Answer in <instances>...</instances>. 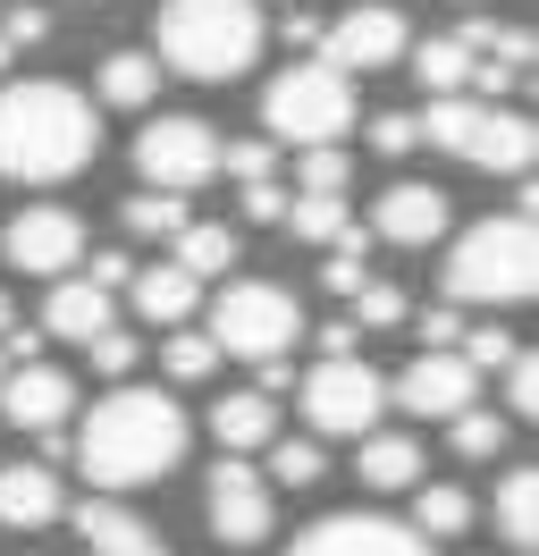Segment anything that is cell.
<instances>
[{
    "label": "cell",
    "mask_w": 539,
    "mask_h": 556,
    "mask_svg": "<svg viewBox=\"0 0 539 556\" xmlns=\"http://www.w3.org/2000/svg\"><path fill=\"white\" fill-rule=\"evenodd\" d=\"M168 262L186 278H220L236 270V228H220V219H186L177 237H168Z\"/></svg>",
    "instance_id": "cell-23"
},
{
    "label": "cell",
    "mask_w": 539,
    "mask_h": 556,
    "mask_svg": "<svg viewBox=\"0 0 539 556\" xmlns=\"http://www.w3.org/2000/svg\"><path fill=\"white\" fill-rule=\"evenodd\" d=\"M262 481L312 489V481H321V439H287V430H278V439H270V472H262Z\"/></svg>",
    "instance_id": "cell-32"
},
{
    "label": "cell",
    "mask_w": 539,
    "mask_h": 556,
    "mask_svg": "<svg viewBox=\"0 0 539 556\" xmlns=\"http://www.w3.org/2000/svg\"><path fill=\"white\" fill-rule=\"evenodd\" d=\"M413 143H422L413 110H388V118H371V152H388V161H397V152H413Z\"/></svg>",
    "instance_id": "cell-38"
},
{
    "label": "cell",
    "mask_w": 539,
    "mask_h": 556,
    "mask_svg": "<svg viewBox=\"0 0 539 556\" xmlns=\"http://www.w3.org/2000/svg\"><path fill=\"white\" fill-rule=\"evenodd\" d=\"M127 556H168V548H161V540H143V548H127Z\"/></svg>",
    "instance_id": "cell-46"
},
{
    "label": "cell",
    "mask_w": 539,
    "mask_h": 556,
    "mask_svg": "<svg viewBox=\"0 0 539 556\" xmlns=\"http://www.w3.org/2000/svg\"><path fill=\"white\" fill-rule=\"evenodd\" d=\"M118 228H127V237H177V228H186V194H168V186H135L127 203H118Z\"/></svg>",
    "instance_id": "cell-27"
},
{
    "label": "cell",
    "mask_w": 539,
    "mask_h": 556,
    "mask_svg": "<svg viewBox=\"0 0 539 556\" xmlns=\"http://www.w3.org/2000/svg\"><path fill=\"white\" fill-rule=\"evenodd\" d=\"M220 169H228L236 186H253V177L278 169V143H262V136H220Z\"/></svg>",
    "instance_id": "cell-35"
},
{
    "label": "cell",
    "mask_w": 539,
    "mask_h": 556,
    "mask_svg": "<svg viewBox=\"0 0 539 556\" xmlns=\"http://www.w3.org/2000/svg\"><path fill=\"white\" fill-rule=\"evenodd\" d=\"M0 35H9V42H42V35H51V9H34V0H17V9L0 17Z\"/></svg>",
    "instance_id": "cell-40"
},
{
    "label": "cell",
    "mask_w": 539,
    "mask_h": 556,
    "mask_svg": "<svg viewBox=\"0 0 539 556\" xmlns=\"http://www.w3.org/2000/svg\"><path fill=\"white\" fill-rule=\"evenodd\" d=\"M85 354H93V371H101V380H127V371H135V354H143V346H135L127 329L110 320L101 338H85Z\"/></svg>",
    "instance_id": "cell-37"
},
{
    "label": "cell",
    "mask_w": 539,
    "mask_h": 556,
    "mask_svg": "<svg viewBox=\"0 0 539 556\" xmlns=\"http://www.w3.org/2000/svg\"><path fill=\"white\" fill-rule=\"evenodd\" d=\"M287 556H430V540L397 515H321L296 531Z\"/></svg>",
    "instance_id": "cell-12"
},
{
    "label": "cell",
    "mask_w": 539,
    "mask_h": 556,
    "mask_svg": "<svg viewBox=\"0 0 539 556\" xmlns=\"http://www.w3.org/2000/svg\"><path fill=\"white\" fill-rule=\"evenodd\" d=\"M413 531H422V540H464L472 497L455 481H413Z\"/></svg>",
    "instance_id": "cell-25"
},
{
    "label": "cell",
    "mask_w": 539,
    "mask_h": 556,
    "mask_svg": "<svg viewBox=\"0 0 539 556\" xmlns=\"http://www.w3.org/2000/svg\"><path fill=\"white\" fill-rule=\"evenodd\" d=\"M101 118L76 85L26 76V85H0V177L17 186H60V177L93 169Z\"/></svg>",
    "instance_id": "cell-2"
},
{
    "label": "cell",
    "mask_w": 539,
    "mask_h": 556,
    "mask_svg": "<svg viewBox=\"0 0 539 556\" xmlns=\"http://www.w3.org/2000/svg\"><path fill=\"white\" fill-rule=\"evenodd\" d=\"M211 439H220V455H262L270 439H278L270 396H262V388H236V396H220V405H211Z\"/></svg>",
    "instance_id": "cell-20"
},
{
    "label": "cell",
    "mask_w": 539,
    "mask_h": 556,
    "mask_svg": "<svg viewBox=\"0 0 539 556\" xmlns=\"http://www.w3.org/2000/svg\"><path fill=\"white\" fill-rule=\"evenodd\" d=\"M447 447L464 455V464H489V455L505 447V421L480 414V405H464V414H447Z\"/></svg>",
    "instance_id": "cell-29"
},
{
    "label": "cell",
    "mask_w": 539,
    "mask_h": 556,
    "mask_svg": "<svg viewBox=\"0 0 539 556\" xmlns=\"http://www.w3.org/2000/svg\"><path fill=\"white\" fill-rule=\"evenodd\" d=\"M354 472H363L379 497H397V489L430 481V455H422V439H404V430H363V455H354Z\"/></svg>",
    "instance_id": "cell-18"
},
{
    "label": "cell",
    "mask_w": 539,
    "mask_h": 556,
    "mask_svg": "<svg viewBox=\"0 0 539 556\" xmlns=\"http://www.w3.org/2000/svg\"><path fill=\"white\" fill-rule=\"evenodd\" d=\"M0 329H17V313H9V295H0Z\"/></svg>",
    "instance_id": "cell-47"
},
{
    "label": "cell",
    "mask_w": 539,
    "mask_h": 556,
    "mask_svg": "<svg viewBox=\"0 0 539 556\" xmlns=\"http://www.w3.org/2000/svg\"><path fill=\"white\" fill-rule=\"evenodd\" d=\"M220 354H245V363H270V354H287L303 338V313L287 287H270V278H236L220 287V304H211V329H202Z\"/></svg>",
    "instance_id": "cell-7"
},
{
    "label": "cell",
    "mask_w": 539,
    "mask_h": 556,
    "mask_svg": "<svg viewBox=\"0 0 539 556\" xmlns=\"http://www.w3.org/2000/svg\"><path fill=\"white\" fill-rule=\"evenodd\" d=\"M321 26H329V17H312V9L287 0V42H296V51H321Z\"/></svg>",
    "instance_id": "cell-42"
},
{
    "label": "cell",
    "mask_w": 539,
    "mask_h": 556,
    "mask_svg": "<svg viewBox=\"0 0 539 556\" xmlns=\"http://www.w3.org/2000/svg\"><path fill=\"white\" fill-rule=\"evenodd\" d=\"M498 371H505V414H531V396H539V380H531V354L514 346V354L498 363Z\"/></svg>",
    "instance_id": "cell-39"
},
{
    "label": "cell",
    "mask_w": 539,
    "mask_h": 556,
    "mask_svg": "<svg viewBox=\"0 0 539 556\" xmlns=\"http://www.w3.org/2000/svg\"><path fill=\"white\" fill-rule=\"evenodd\" d=\"M278 211H287V194H278L270 177H253V186H245V219H278Z\"/></svg>",
    "instance_id": "cell-43"
},
{
    "label": "cell",
    "mask_w": 539,
    "mask_h": 556,
    "mask_svg": "<svg viewBox=\"0 0 539 556\" xmlns=\"http://www.w3.org/2000/svg\"><path fill=\"white\" fill-rule=\"evenodd\" d=\"M42 329H51L60 346L101 338V329H110V287H93V278H60V287H51V304H42Z\"/></svg>",
    "instance_id": "cell-19"
},
{
    "label": "cell",
    "mask_w": 539,
    "mask_h": 556,
    "mask_svg": "<svg viewBox=\"0 0 539 556\" xmlns=\"http://www.w3.org/2000/svg\"><path fill=\"white\" fill-rule=\"evenodd\" d=\"M127 295H135V313H143V320L177 329V320H195V304H202V278H186L177 262H152V270H135V278H127Z\"/></svg>",
    "instance_id": "cell-21"
},
{
    "label": "cell",
    "mask_w": 539,
    "mask_h": 556,
    "mask_svg": "<svg viewBox=\"0 0 539 556\" xmlns=\"http://www.w3.org/2000/svg\"><path fill=\"white\" fill-rule=\"evenodd\" d=\"M296 396H303V421L321 439H363L371 421H379V405H388V380L371 371L363 354H321L296 380Z\"/></svg>",
    "instance_id": "cell-8"
},
{
    "label": "cell",
    "mask_w": 539,
    "mask_h": 556,
    "mask_svg": "<svg viewBox=\"0 0 539 556\" xmlns=\"http://www.w3.org/2000/svg\"><path fill=\"white\" fill-rule=\"evenodd\" d=\"M202 522H211V540H220V548H262L270 522H278V497H270V481L245 464V455H220V464H211Z\"/></svg>",
    "instance_id": "cell-10"
},
{
    "label": "cell",
    "mask_w": 539,
    "mask_h": 556,
    "mask_svg": "<svg viewBox=\"0 0 539 556\" xmlns=\"http://www.w3.org/2000/svg\"><path fill=\"white\" fill-rule=\"evenodd\" d=\"M67 414H76V380H67L60 363H17L0 380V421L9 430H60Z\"/></svg>",
    "instance_id": "cell-15"
},
{
    "label": "cell",
    "mask_w": 539,
    "mask_h": 556,
    "mask_svg": "<svg viewBox=\"0 0 539 556\" xmlns=\"http://www.w3.org/2000/svg\"><path fill=\"white\" fill-rule=\"evenodd\" d=\"M296 194H346V152L337 143H296Z\"/></svg>",
    "instance_id": "cell-33"
},
{
    "label": "cell",
    "mask_w": 539,
    "mask_h": 556,
    "mask_svg": "<svg viewBox=\"0 0 539 556\" xmlns=\"http://www.w3.org/2000/svg\"><path fill=\"white\" fill-rule=\"evenodd\" d=\"M354 346H363L354 320H321V354H354Z\"/></svg>",
    "instance_id": "cell-45"
},
{
    "label": "cell",
    "mask_w": 539,
    "mask_h": 556,
    "mask_svg": "<svg viewBox=\"0 0 539 556\" xmlns=\"http://www.w3.org/2000/svg\"><path fill=\"white\" fill-rule=\"evenodd\" d=\"M287 228H296L303 244H337L346 228H354V211H346V194H287V211H278Z\"/></svg>",
    "instance_id": "cell-28"
},
{
    "label": "cell",
    "mask_w": 539,
    "mask_h": 556,
    "mask_svg": "<svg viewBox=\"0 0 539 556\" xmlns=\"http://www.w3.org/2000/svg\"><path fill=\"white\" fill-rule=\"evenodd\" d=\"M447 295L455 304H523L531 295V211H498L447 244Z\"/></svg>",
    "instance_id": "cell-4"
},
{
    "label": "cell",
    "mask_w": 539,
    "mask_h": 556,
    "mask_svg": "<svg viewBox=\"0 0 539 556\" xmlns=\"http://www.w3.org/2000/svg\"><path fill=\"white\" fill-rule=\"evenodd\" d=\"M135 177L143 186H168V194H195L202 177H220V136L202 127V118H143V136H135Z\"/></svg>",
    "instance_id": "cell-9"
},
{
    "label": "cell",
    "mask_w": 539,
    "mask_h": 556,
    "mask_svg": "<svg viewBox=\"0 0 539 556\" xmlns=\"http://www.w3.org/2000/svg\"><path fill=\"white\" fill-rule=\"evenodd\" d=\"M152 51H161V68L195 76V85H236L262 60V9L253 0H161Z\"/></svg>",
    "instance_id": "cell-3"
},
{
    "label": "cell",
    "mask_w": 539,
    "mask_h": 556,
    "mask_svg": "<svg viewBox=\"0 0 539 556\" xmlns=\"http://www.w3.org/2000/svg\"><path fill=\"white\" fill-rule=\"evenodd\" d=\"M447 194H438V186H413V177H404V186H388V194H379V211H371V237H388V244H438L447 237Z\"/></svg>",
    "instance_id": "cell-16"
},
{
    "label": "cell",
    "mask_w": 539,
    "mask_h": 556,
    "mask_svg": "<svg viewBox=\"0 0 539 556\" xmlns=\"http://www.w3.org/2000/svg\"><path fill=\"white\" fill-rule=\"evenodd\" d=\"M211 363H220V346H211L202 329L177 320V329H168V346H161V371H168V380H211Z\"/></svg>",
    "instance_id": "cell-31"
},
{
    "label": "cell",
    "mask_w": 539,
    "mask_h": 556,
    "mask_svg": "<svg viewBox=\"0 0 539 556\" xmlns=\"http://www.w3.org/2000/svg\"><path fill=\"white\" fill-rule=\"evenodd\" d=\"M262 127L278 143H337L354 127V85L329 60H296L262 85Z\"/></svg>",
    "instance_id": "cell-6"
},
{
    "label": "cell",
    "mask_w": 539,
    "mask_h": 556,
    "mask_svg": "<svg viewBox=\"0 0 539 556\" xmlns=\"http://www.w3.org/2000/svg\"><path fill=\"white\" fill-rule=\"evenodd\" d=\"M60 515H67V497L51 481V464H9L0 472V522L9 531H42V522H60Z\"/></svg>",
    "instance_id": "cell-17"
},
{
    "label": "cell",
    "mask_w": 539,
    "mask_h": 556,
    "mask_svg": "<svg viewBox=\"0 0 539 556\" xmlns=\"http://www.w3.org/2000/svg\"><path fill=\"white\" fill-rule=\"evenodd\" d=\"M404 51H413V35H404V9H388V0H371V9H346V17H329V26H321V60H329L337 76L397 68Z\"/></svg>",
    "instance_id": "cell-11"
},
{
    "label": "cell",
    "mask_w": 539,
    "mask_h": 556,
    "mask_svg": "<svg viewBox=\"0 0 539 556\" xmlns=\"http://www.w3.org/2000/svg\"><path fill=\"white\" fill-rule=\"evenodd\" d=\"M9 51H17V42H9V35H0V68H9Z\"/></svg>",
    "instance_id": "cell-48"
},
{
    "label": "cell",
    "mask_w": 539,
    "mask_h": 556,
    "mask_svg": "<svg viewBox=\"0 0 539 556\" xmlns=\"http://www.w3.org/2000/svg\"><path fill=\"white\" fill-rule=\"evenodd\" d=\"M0 253H9V262H17L26 278H67L76 262H85V228H76V211L34 203V211H17V219H9Z\"/></svg>",
    "instance_id": "cell-13"
},
{
    "label": "cell",
    "mask_w": 539,
    "mask_h": 556,
    "mask_svg": "<svg viewBox=\"0 0 539 556\" xmlns=\"http://www.w3.org/2000/svg\"><path fill=\"white\" fill-rule=\"evenodd\" d=\"M498 540L505 548H531V464H514L498 481Z\"/></svg>",
    "instance_id": "cell-30"
},
{
    "label": "cell",
    "mask_w": 539,
    "mask_h": 556,
    "mask_svg": "<svg viewBox=\"0 0 539 556\" xmlns=\"http://www.w3.org/2000/svg\"><path fill=\"white\" fill-rule=\"evenodd\" d=\"M388 396H397L404 414H438V421H447V414H464L472 396H480V371H472L455 346H422V354L397 371V388H388Z\"/></svg>",
    "instance_id": "cell-14"
},
{
    "label": "cell",
    "mask_w": 539,
    "mask_h": 556,
    "mask_svg": "<svg viewBox=\"0 0 539 556\" xmlns=\"http://www.w3.org/2000/svg\"><path fill=\"white\" fill-rule=\"evenodd\" d=\"M85 278H93V287H110V295H118V287H127V278H135V262H127V253H93V270H85Z\"/></svg>",
    "instance_id": "cell-44"
},
{
    "label": "cell",
    "mask_w": 539,
    "mask_h": 556,
    "mask_svg": "<svg viewBox=\"0 0 539 556\" xmlns=\"http://www.w3.org/2000/svg\"><path fill=\"white\" fill-rule=\"evenodd\" d=\"M67 522H76V548H93V556H127V548H143V540H152V531H143L118 497H85Z\"/></svg>",
    "instance_id": "cell-22"
},
{
    "label": "cell",
    "mask_w": 539,
    "mask_h": 556,
    "mask_svg": "<svg viewBox=\"0 0 539 556\" xmlns=\"http://www.w3.org/2000/svg\"><path fill=\"white\" fill-rule=\"evenodd\" d=\"M253 9H270V0H253Z\"/></svg>",
    "instance_id": "cell-49"
},
{
    "label": "cell",
    "mask_w": 539,
    "mask_h": 556,
    "mask_svg": "<svg viewBox=\"0 0 539 556\" xmlns=\"http://www.w3.org/2000/svg\"><path fill=\"white\" fill-rule=\"evenodd\" d=\"M152 85H161V60H152V51H110L101 76H93V93L110 110H143V102H152Z\"/></svg>",
    "instance_id": "cell-24"
},
{
    "label": "cell",
    "mask_w": 539,
    "mask_h": 556,
    "mask_svg": "<svg viewBox=\"0 0 539 556\" xmlns=\"http://www.w3.org/2000/svg\"><path fill=\"white\" fill-rule=\"evenodd\" d=\"M523 346V338H514V329H498V320H489V329H464V338H455V354H464L472 371H498L505 354Z\"/></svg>",
    "instance_id": "cell-36"
},
{
    "label": "cell",
    "mask_w": 539,
    "mask_h": 556,
    "mask_svg": "<svg viewBox=\"0 0 539 556\" xmlns=\"http://www.w3.org/2000/svg\"><path fill=\"white\" fill-rule=\"evenodd\" d=\"M397 320H404V287L363 270V287H354V329H397Z\"/></svg>",
    "instance_id": "cell-34"
},
{
    "label": "cell",
    "mask_w": 539,
    "mask_h": 556,
    "mask_svg": "<svg viewBox=\"0 0 539 556\" xmlns=\"http://www.w3.org/2000/svg\"><path fill=\"white\" fill-rule=\"evenodd\" d=\"M413 127H422V143L455 152L472 169H498V177L531 169V118H523V110H489L480 93H430V110H422Z\"/></svg>",
    "instance_id": "cell-5"
},
{
    "label": "cell",
    "mask_w": 539,
    "mask_h": 556,
    "mask_svg": "<svg viewBox=\"0 0 539 556\" xmlns=\"http://www.w3.org/2000/svg\"><path fill=\"white\" fill-rule=\"evenodd\" d=\"M177 455H186V414H177L168 388L110 380V396H101L93 414H85V430H76V464H85V481H101L110 497L177 472Z\"/></svg>",
    "instance_id": "cell-1"
},
{
    "label": "cell",
    "mask_w": 539,
    "mask_h": 556,
    "mask_svg": "<svg viewBox=\"0 0 539 556\" xmlns=\"http://www.w3.org/2000/svg\"><path fill=\"white\" fill-rule=\"evenodd\" d=\"M413 68H422V85L430 93H472V76H480V51H472L464 35H438L413 51Z\"/></svg>",
    "instance_id": "cell-26"
},
{
    "label": "cell",
    "mask_w": 539,
    "mask_h": 556,
    "mask_svg": "<svg viewBox=\"0 0 539 556\" xmlns=\"http://www.w3.org/2000/svg\"><path fill=\"white\" fill-rule=\"evenodd\" d=\"M455 338H464V313H455V304L422 313V346H455Z\"/></svg>",
    "instance_id": "cell-41"
}]
</instances>
